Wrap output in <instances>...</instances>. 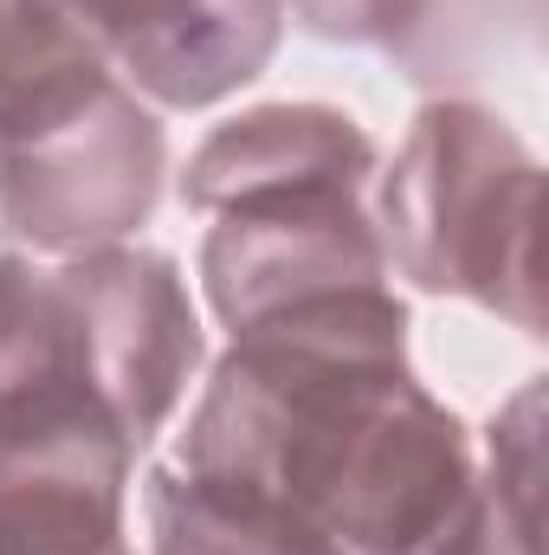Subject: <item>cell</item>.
<instances>
[{
  "label": "cell",
  "instance_id": "7a4b0ae2",
  "mask_svg": "<svg viewBox=\"0 0 549 555\" xmlns=\"http://www.w3.org/2000/svg\"><path fill=\"white\" fill-rule=\"evenodd\" d=\"M375 142L330 104H259L188 155L181 201L214 214L201 284L240 336L317 297L388 284V253L369 214Z\"/></svg>",
  "mask_w": 549,
  "mask_h": 555
},
{
  "label": "cell",
  "instance_id": "9c48e42d",
  "mask_svg": "<svg viewBox=\"0 0 549 555\" xmlns=\"http://www.w3.org/2000/svg\"><path fill=\"white\" fill-rule=\"evenodd\" d=\"M78 65H104V59L72 26L65 0H0V111Z\"/></svg>",
  "mask_w": 549,
  "mask_h": 555
},
{
  "label": "cell",
  "instance_id": "8fae6325",
  "mask_svg": "<svg viewBox=\"0 0 549 555\" xmlns=\"http://www.w3.org/2000/svg\"><path fill=\"white\" fill-rule=\"evenodd\" d=\"M111 555H137V550H130V543H124V550H111Z\"/></svg>",
  "mask_w": 549,
  "mask_h": 555
},
{
  "label": "cell",
  "instance_id": "5b68a950",
  "mask_svg": "<svg viewBox=\"0 0 549 555\" xmlns=\"http://www.w3.org/2000/svg\"><path fill=\"white\" fill-rule=\"evenodd\" d=\"M168 137L111 72L78 65L0 111V227L33 253L124 246L155 214Z\"/></svg>",
  "mask_w": 549,
  "mask_h": 555
},
{
  "label": "cell",
  "instance_id": "ba28073f",
  "mask_svg": "<svg viewBox=\"0 0 549 555\" xmlns=\"http://www.w3.org/2000/svg\"><path fill=\"white\" fill-rule=\"evenodd\" d=\"M149 555H310L291 530L259 517L253 504L188 478L181 465H155L142 485Z\"/></svg>",
  "mask_w": 549,
  "mask_h": 555
},
{
  "label": "cell",
  "instance_id": "52a82bcc",
  "mask_svg": "<svg viewBox=\"0 0 549 555\" xmlns=\"http://www.w3.org/2000/svg\"><path fill=\"white\" fill-rule=\"evenodd\" d=\"M91 52L162 111H207L253 85L284 39V0H65Z\"/></svg>",
  "mask_w": 549,
  "mask_h": 555
},
{
  "label": "cell",
  "instance_id": "6da1fadb",
  "mask_svg": "<svg viewBox=\"0 0 549 555\" xmlns=\"http://www.w3.org/2000/svg\"><path fill=\"white\" fill-rule=\"evenodd\" d=\"M168 465L310 555H544V388L472 433L413 382L388 284L240 330Z\"/></svg>",
  "mask_w": 549,
  "mask_h": 555
},
{
  "label": "cell",
  "instance_id": "3957f363",
  "mask_svg": "<svg viewBox=\"0 0 549 555\" xmlns=\"http://www.w3.org/2000/svg\"><path fill=\"white\" fill-rule=\"evenodd\" d=\"M201 356V317L168 253H0V401H98L137 446H149L181 408Z\"/></svg>",
  "mask_w": 549,
  "mask_h": 555
},
{
  "label": "cell",
  "instance_id": "8992f818",
  "mask_svg": "<svg viewBox=\"0 0 549 555\" xmlns=\"http://www.w3.org/2000/svg\"><path fill=\"white\" fill-rule=\"evenodd\" d=\"M124 420L91 401L0 408V555L124 550V491L137 465Z\"/></svg>",
  "mask_w": 549,
  "mask_h": 555
},
{
  "label": "cell",
  "instance_id": "30bf717a",
  "mask_svg": "<svg viewBox=\"0 0 549 555\" xmlns=\"http://www.w3.org/2000/svg\"><path fill=\"white\" fill-rule=\"evenodd\" d=\"M446 0H284V20L330 46H382L413 59L420 39H433Z\"/></svg>",
  "mask_w": 549,
  "mask_h": 555
},
{
  "label": "cell",
  "instance_id": "277c9868",
  "mask_svg": "<svg viewBox=\"0 0 549 555\" xmlns=\"http://www.w3.org/2000/svg\"><path fill=\"white\" fill-rule=\"evenodd\" d=\"M388 266L433 297H465L544 336V162L505 117L439 98L413 117L395 168L375 175Z\"/></svg>",
  "mask_w": 549,
  "mask_h": 555
}]
</instances>
